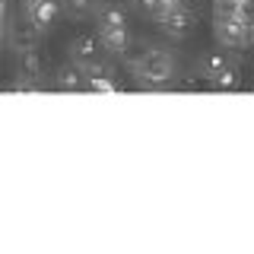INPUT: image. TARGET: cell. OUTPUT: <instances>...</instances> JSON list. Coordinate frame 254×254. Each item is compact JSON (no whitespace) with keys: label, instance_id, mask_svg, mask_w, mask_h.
<instances>
[{"label":"cell","instance_id":"6da1fadb","mask_svg":"<svg viewBox=\"0 0 254 254\" xmlns=\"http://www.w3.org/2000/svg\"><path fill=\"white\" fill-rule=\"evenodd\" d=\"M172 70H175V61L169 51H159V48H153V51L140 54L137 64H133V73H137L140 83L146 86H162L172 79Z\"/></svg>","mask_w":254,"mask_h":254},{"label":"cell","instance_id":"7a4b0ae2","mask_svg":"<svg viewBox=\"0 0 254 254\" xmlns=\"http://www.w3.org/2000/svg\"><path fill=\"white\" fill-rule=\"evenodd\" d=\"M254 35V19L248 13H238V16H216V38L229 48L245 45Z\"/></svg>","mask_w":254,"mask_h":254},{"label":"cell","instance_id":"3957f363","mask_svg":"<svg viewBox=\"0 0 254 254\" xmlns=\"http://www.w3.org/2000/svg\"><path fill=\"white\" fill-rule=\"evenodd\" d=\"M38 79H42V58L35 54V48H32V51H19L13 89H35Z\"/></svg>","mask_w":254,"mask_h":254},{"label":"cell","instance_id":"277c9868","mask_svg":"<svg viewBox=\"0 0 254 254\" xmlns=\"http://www.w3.org/2000/svg\"><path fill=\"white\" fill-rule=\"evenodd\" d=\"M156 19H159V26H162L165 32L185 35V32L190 29V22H194V13H190L185 3H175V6H165V10H156Z\"/></svg>","mask_w":254,"mask_h":254},{"label":"cell","instance_id":"5b68a950","mask_svg":"<svg viewBox=\"0 0 254 254\" xmlns=\"http://www.w3.org/2000/svg\"><path fill=\"white\" fill-rule=\"evenodd\" d=\"M58 13H61V3H58V0H42V3H35L32 10H26L29 26L35 29V32H48L54 22H58Z\"/></svg>","mask_w":254,"mask_h":254},{"label":"cell","instance_id":"8992f818","mask_svg":"<svg viewBox=\"0 0 254 254\" xmlns=\"http://www.w3.org/2000/svg\"><path fill=\"white\" fill-rule=\"evenodd\" d=\"M99 42L108 54L127 51V26H99Z\"/></svg>","mask_w":254,"mask_h":254},{"label":"cell","instance_id":"52a82bcc","mask_svg":"<svg viewBox=\"0 0 254 254\" xmlns=\"http://www.w3.org/2000/svg\"><path fill=\"white\" fill-rule=\"evenodd\" d=\"M99 35H76L73 42H70V54H73V64H86V61H99Z\"/></svg>","mask_w":254,"mask_h":254},{"label":"cell","instance_id":"ba28073f","mask_svg":"<svg viewBox=\"0 0 254 254\" xmlns=\"http://www.w3.org/2000/svg\"><path fill=\"white\" fill-rule=\"evenodd\" d=\"M79 86H86V76H83V70H79L76 64L58 70V89H79Z\"/></svg>","mask_w":254,"mask_h":254},{"label":"cell","instance_id":"9c48e42d","mask_svg":"<svg viewBox=\"0 0 254 254\" xmlns=\"http://www.w3.org/2000/svg\"><path fill=\"white\" fill-rule=\"evenodd\" d=\"M210 86H213V89H235V86H238V70L232 67V64H226L219 73L210 76Z\"/></svg>","mask_w":254,"mask_h":254},{"label":"cell","instance_id":"30bf717a","mask_svg":"<svg viewBox=\"0 0 254 254\" xmlns=\"http://www.w3.org/2000/svg\"><path fill=\"white\" fill-rule=\"evenodd\" d=\"M251 0H216V16H238L248 13Z\"/></svg>","mask_w":254,"mask_h":254},{"label":"cell","instance_id":"8fae6325","mask_svg":"<svg viewBox=\"0 0 254 254\" xmlns=\"http://www.w3.org/2000/svg\"><path fill=\"white\" fill-rule=\"evenodd\" d=\"M86 89H89V92H115L118 86L111 83L108 73H99V76H89V79H86Z\"/></svg>","mask_w":254,"mask_h":254},{"label":"cell","instance_id":"7c38bea8","mask_svg":"<svg viewBox=\"0 0 254 254\" xmlns=\"http://www.w3.org/2000/svg\"><path fill=\"white\" fill-rule=\"evenodd\" d=\"M99 26H127V19L118 6H108V10H102V16H99Z\"/></svg>","mask_w":254,"mask_h":254},{"label":"cell","instance_id":"4fadbf2b","mask_svg":"<svg viewBox=\"0 0 254 254\" xmlns=\"http://www.w3.org/2000/svg\"><path fill=\"white\" fill-rule=\"evenodd\" d=\"M226 64H229V61H226V58H222V54H213V58H210V61H206V64H203V73H206V79H210L213 73H219V70H222V67H226Z\"/></svg>","mask_w":254,"mask_h":254},{"label":"cell","instance_id":"5bb4252c","mask_svg":"<svg viewBox=\"0 0 254 254\" xmlns=\"http://www.w3.org/2000/svg\"><path fill=\"white\" fill-rule=\"evenodd\" d=\"M70 3H73L76 10H89V6H99V3H105V0H70Z\"/></svg>","mask_w":254,"mask_h":254},{"label":"cell","instance_id":"9a60e30c","mask_svg":"<svg viewBox=\"0 0 254 254\" xmlns=\"http://www.w3.org/2000/svg\"><path fill=\"white\" fill-rule=\"evenodd\" d=\"M175 3H181V0H156L153 10H165V6H175Z\"/></svg>","mask_w":254,"mask_h":254},{"label":"cell","instance_id":"2e32d148","mask_svg":"<svg viewBox=\"0 0 254 254\" xmlns=\"http://www.w3.org/2000/svg\"><path fill=\"white\" fill-rule=\"evenodd\" d=\"M0 26H6V3L0 0Z\"/></svg>","mask_w":254,"mask_h":254},{"label":"cell","instance_id":"e0dca14e","mask_svg":"<svg viewBox=\"0 0 254 254\" xmlns=\"http://www.w3.org/2000/svg\"><path fill=\"white\" fill-rule=\"evenodd\" d=\"M3 45H6V26H0V54H3Z\"/></svg>","mask_w":254,"mask_h":254},{"label":"cell","instance_id":"ac0fdd59","mask_svg":"<svg viewBox=\"0 0 254 254\" xmlns=\"http://www.w3.org/2000/svg\"><path fill=\"white\" fill-rule=\"evenodd\" d=\"M35 3H42V0H22V10H32Z\"/></svg>","mask_w":254,"mask_h":254},{"label":"cell","instance_id":"d6986e66","mask_svg":"<svg viewBox=\"0 0 254 254\" xmlns=\"http://www.w3.org/2000/svg\"><path fill=\"white\" fill-rule=\"evenodd\" d=\"M140 3H143V6H149V10H153V6H156V0H140Z\"/></svg>","mask_w":254,"mask_h":254}]
</instances>
